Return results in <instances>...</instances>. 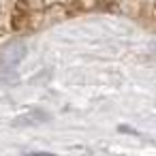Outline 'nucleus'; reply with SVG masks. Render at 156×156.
<instances>
[{
  "instance_id": "nucleus-1",
  "label": "nucleus",
  "mask_w": 156,
  "mask_h": 156,
  "mask_svg": "<svg viewBox=\"0 0 156 156\" xmlns=\"http://www.w3.org/2000/svg\"><path fill=\"white\" fill-rule=\"evenodd\" d=\"M24 56H26V45H24V43H13V45H9V47L2 51V56H0V69H2L5 73H11L13 69L20 66V62L24 60Z\"/></svg>"
}]
</instances>
